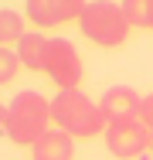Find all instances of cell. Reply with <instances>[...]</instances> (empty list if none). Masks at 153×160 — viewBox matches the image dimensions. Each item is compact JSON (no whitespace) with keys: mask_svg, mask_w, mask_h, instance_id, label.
Segmentation results:
<instances>
[{"mask_svg":"<svg viewBox=\"0 0 153 160\" xmlns=\"http://www.w3.org/2000/svg\"><path fill=\"white\" fill-rule=\"evenodd\" d=\"M51 123L65 129L72 140H92L109 129V119L99 102H92L82 89H61L51 99Z\"/></svg>","mask_w":153,"mask_h":160,"instance_id":"cell-1","label":"cell"},{"mask_svg":"<svg viewBox=\"0 0 153 160\" xmlns=\"http://www.w3.org/2000/svg\"><path fill=\"white\" fill-rule=\"evenodd\" d=\"M48 123H51V99H44L34 89H24L7 106V126H3V133L17 147H34L48 133Z\"/></svg>","mask_w":153,"mask_h":160,"instance_id":"cell-2","label":"cell"},{"mask_svg":"<svg viewBox=\"0 0 153 160\" xmlns=\"http://www.w3.org/2000/svg\"><path fill=\"white\" fill-rule=\"evenodd\" d=\"M78 28L89 38L92 44L99 48H119L129 38V17L122 10V3H112V0H89L82 17H78Z\"/></svg>","mask_w":153,"mask_h":160,"instance_id":"cell-3","label":"cell"},{"mask_svg":"<svg viewBox=\"0 0 153 160\" xmlns=\"http://www.w3.org/2000/svg\"><path fill=\"white\" fill-rule=\"evenodd\" d=\"M106 147L109 153L119 160H133V157H143L146 150L153 147V129L140 119H126V123H109L106 129Z\"/></svg>","mask_w":153,"mask_h":160,"instance_id":"cell-4","label":"cell"},{"mask_svg":"<svg viewBox=\"0 0 153 160\" xmlns=\"http://www.w3.org/2000/svg\"><path fill=\"white\" fill-rule=\"evenodd\" d=\"M44 75L58 85V92H61V89H78L85 68H82V55L75 51V44H72L68 38H51Z\"/></svg>","mask_w":153,"mask_h":160,"instance_id":"cell-5","label":"cell"},{"mask_svg":"<svg viewBox=\"0 0 153 160\" xmlns=\"http://www.w3.org/2000/svg\"><path fill=\"white\" fill-rule=\"evenodd\" d=\"M85 10V0H24V17L34 28H58L68 21H78Z\"/></svg>","mask_w":153,"mask_h":160,"instance_id":"cell-6","label":"cell"},{"mask_svg":"<svg viewBox=\"0 0 153 160\" xmlns=\"http://www.w3.org/2000/svg\"><path fill=\"white\" fill-rule=\"evenodd\" d=\"M102 112L109 123H126V119H140L143 116V96L133 89V85H112L106 89L99 99Z\"/></svg>","mask_w":153,"mask_h":160,"instance_id":"cell-7","label":"cell"},{"mask_svg":"<svg viewBox=\"0 0 153 160\" xmlns=\"http://www.w3.org/2000/svg\"><path fill=\"white\" fill-rule=\"evenodd\" d=\"M31 160H72L75 157V140L65 129H48L34 147H31Z\"/></svg>","mask_w":153,"mask_h":160,"instance_id":"cell-8","label":"cell"},{"mask_svg":"<svg viewBox=\"0 0 153 160\" xmlns=\"http://www.w3.org/2000/svg\"><path fill=\"white\" fill-rule=\"evenodd\" d=\"M48 44H51V38H44V34H37V31H27L14 51H17V58H21L24 68L44 72V65H48Z\"/></svg>","mask_w":153,"mask_h":160,"instance_id":"cell-9","label":"cell"},{"mask_svg":"<svg viewBox=\"0 0 153 160\" xmlns=\"http://www.w3.org/2000/svg\"><path fill=\"white\" fill-rule=\"evenodd\" d=\"M24 17L17 14V10H10V7H0V48H7V44H21V38H24Z\"/></svg>","mask_w":153,"mask_h":160,"instance_id":"cell-10","label":"cell"},{"mask_svg":"<svg viewBox=\"0 0 153 160\" xmlns=\"http://www.w3.org/2000/svg\"><path fill=\"white\" fill-rule=\"evenodd\" d=\"M122 10H126L133 28H146L150 31V0H122Z\"/></svg>","mask_w":153,"mask_h":160,"instance_id":"cell-11","label":"cell"},{"mask_svg":"<svg viewBox=\"0 0 153 160\" xmlns=\"http://www.w3.org/2000/svg\"><path fill=\"white\" fill-rule=\"evenodd\" d=\"M17 72H21V58H17V51H14V48H0V85L14 82Z\"/></svg>","mask_w":153,"mask_h":160,"instance_id":"cell-12","label":"cell"},{"mask_svg":"<svg viewBox=\"0 0 153 160\" xmlns=\"http://www.w3.org/2000/svg\"><path fill=\"white\" fill-rule=\"evenodd\" d=\"M143 123L153 129V92H150V96H143Z\"/></svg>","mask_w":153,"mask_h":160,"instance_id":"cell-13","label":"cell"},{"mask_svg":"<svg viewBox=\"0 0 153 160\" xmlns=\"http://www.w3.org/2000/svg\"><path fill=\"white\" fill-rule=\"evenodd\" d=\"M7 126V106H3V102H0V129Z\"/></svg>","mask_w":153,"mask_h":160,"instance_id":"cell-14","label":"cell"},{"mask_svg":"<svg viewBox=\"0 0 153 160\" xmlns=\"http://www.w3.org/2000/svg\"><path fill=\"white\" fill-rule=\"evenodd\" d=\"M150 31H153V0H150Z\"/></svg>","mask_w":153,"mask_h":160,"instance_id":"cell-15","label":"cell"},{"mask_svg":"<svg viewBox=\"0 0 153 160\" xmlns=\"http://www.w3.org/2000/svg\"><path fill=\"white\" fill-rule=\"evenodd\" d=\"M150 150H153V147H150Z\"/></svg>","mask_w":153,"mask_h":160,"instance_id":"cell-16","label":"cell"}]
</instances>
